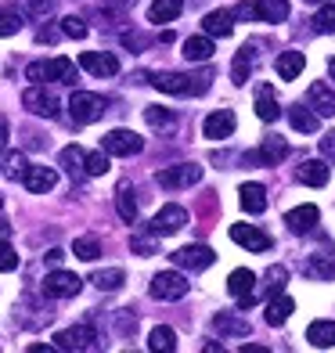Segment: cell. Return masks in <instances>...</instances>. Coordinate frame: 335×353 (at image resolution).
Here are the masks:
<instances>
[{
    "instance_id": "cell-55",
    "label": "cell",
    "mask_w": 335,
    "mask_h": 353,
    "mask_svg": "<svg viewBox=\"0 0 335 353\" xmlns=\"http://www.w3.org/2000/svg\"><path fill=\"white\" fill-rule=\"evenodd\" d=\"M61 256H65L61 249H51V252H47V263H61Z\"/></svg>"
},
{
    "instance_id": "cell-59",
    "label": "cell",
    "mask_w": 335,
    "mask_h": 353,
    "mask_svg": "<svg viewBox=\"0 0 335 353\" xmlns=\"http://www.w3.org/2000/svg\"><path fill=\"white\" fill-rule=\"evenodd\" d=\"M0 205H4V199H0Z\"/></svg>"
},
{
    "instance_id": "cell-47",
    "label": "cell",
    "mask_w": 335,
    "mask_h": 353,
    "mask_svg": "<svg viewBox=\"0 0 335 353\" xmlns=\"http://www.w3.org/2000/svg\"><path fill=\"white\" fill-rule=\"evenodd\" d=\"M14 267H19V252H14L8 242H0V270L8 274V270H14Z\"/></svg>"
},
{
    "instance_id": "cell-4",
    "label": "cell",
    "mask_w": 335,
    "mask_h": 353,
    "mask_svg": "<svg viewBox=\"0 0 335 353\" xmlns=\"http://www.w3.org/2000/svg\"><path fill=\"white\" fill-rule=\"evenodd\" d=\"M54 346L58 350H76V353H87V350H98V332H94L90 325H72L65 332L54 335Z\"/></svg>"
},
{
    "instance_id": "cell-51",
    "label": "cell",
    "mask_w": 335,
    "mask_h": 353,
    "mask_svg": "<svg viewBox=\"0 0 335 353\" xmlns=\"http://www.w3.org/2000/svg\"><path fill=\"white\" fill-rule=\"evenodd\" d=\"M134 4H137V0H105V8H108V11H116V14L126 11V8H134Z\"/></svg>"
},
{
    "instance_id": "cell-28",
    "label": "cell",
    "mask_w": 335,
    "mask_h": 353,
    "mask_svg": "<svg viewBox=\"0 0 335 353\" xmlns=\"http://www.w3.org/2000/svg\"><path fill=\"white\" fill-rule=\"evenodd\" d=\"M181 11H184V4H181V0H155V4L148 8V22H155V26L173 22Z\"/></svg>"
},
{
    "instance_id": "cell-43",
    "label": "cell",
    "mask_w": 335,
    "mask_h": 353,
    "mask_svg": "<svg viewBox=\"0 0 335 353\" xmlns=\"http://www.w3.org/2000/svg\"><path fill=\"white\" fill-rule=\"evenodd\" d=\"M61 33L72 37V40H83L87 37V22L79 19V14H65V19H61Z\"/></svg>"
},
{
    "instance_id": "cell-57",
    "label": "cell",
    "mask_w": 335,
    "mask_h": 353,
    "mask_svg": "<svg viewBox=\"0 0 335 353\" xmlns=\"http://www.w3.org/2000/svg\"><path fill=\"white\" fill-rule=\"evenodd\" d=\"M328 69H332V76H335V58H332V61H328Z\"/></svg>"
},
{
    "instance_id": "cell-37",
    "label": "cell",
    "mask_w": 335,
    "mask_h": 353,
    "mask_svg": "<svg viewBox=\"0 0 335 353\" xmlns=\"http://www.w3.org/2000/svg\"><path fill=\"white\" fill-rule=\"evenodd\" d=\"M72 256H79V260H98V256H101V242H98V238H94V234H83V238H76V242H72Z\"/></svg>"
},
{
    "instance_id": "cell-25",
    "label": "cell",
    "mask_w": 335,
    "mask_h": 353,
    "mask_svg": "<svg viewBox=\"0 0 335 353\" xmlns=\"http://www.w3.org/2000/svg\"><path fill=\"white\" fill-rule=\"evenodd\" d=\"M307 343L317 346V350L335 346V321H314V325L307 328Z\"/></svg>"
},
{
    "instance_id": "cell-10",
    "label": "cell",
    "mask_w": 335,
    "mask_h": 353,
    "mask_svg": "<svg viewBox=\"0 0 335 353\" xmlns=\"http://www.w3.org/2000/svg\"><path fill=\"white\" fill-rule=\"evenodd\" d=\"M195 76H184V72H155L152 76V87L163 90V94H202V83H191Z\"/></svg>"
},
{
    "instance_id": "cell-23",
    "label": "cell",
    "mask_w": 335,
    "mask_h": 353,
    "mask_svg": "<svg viewBox=\"0 0 335 353\" xmlns=\"http://www.w3.org/2000/svg\"><path fill=\"white\" fill-rule=\"evenodd\" d=\"M242 210L245 213H252V216H260L263 210H267V191H263V184H242Z\"/></svg>"
},
{
    "instance_id": "cell-45",
    "label": "cell",
    "mask_w": 335,
    "mask_h": 353,
    "mask_svg": "<svg viewBox=\"0 0 335 353\" xmlns=\"http://www.w3.org/2000/svg\"><path fill=\"white\" fill-rule=\"evenodd\" d=\"M22 29V14L19 11H0V37H14Z\"/></svg>"
},
{
    "instance_id": "cell-14",
    "label": "cell",
    "mask_w": 335,
    "mask_h": 353,
    "mask_svg": "<svg viewBox=\"0 0 335 353\" xmlns=\"http://www.w3.org/2000/svg\"><path fill=\"white\" fill-rule=\"evenodd\" d=\"M307 108H314V116H335V90L325 79H314L307 87Z\"/></svg>"
},
{
    "instance_id": "cell-46",
    "label": "cell",
    "mask_w": 335,
    "mask_h": 353,
    "mask_svg": "<svg viewBox=\"0 0 335 353\" xmlns=\"http://www.w3.org/2000/svg\"><path fill=\"white\" fill-rule=\"evenodd\" d=\"M51 8H54V0H22V11L33 14V19H43Z\"/></svg>"
},
{
    "instance_id": "cell-21",
    "label": "cell",
    "mask_w": 335,
    "mask_h": 353,
    "mask_svg": "<svg viewBox=\"0 0 335 353\" xmlns=\"http://www.w3.org/2000/svg\"><path fill=\"white\" fill-rule=\"evenodd\" d=\"M292 310H296V303L289 299V296H270V303H267V325H274V328H281L285 321L292 317Z\"/></svg>"
},
{
    "instance_id": "cell-16",
    "label": "cell",
    "mask_w": 335,
    "mask_h": 353,
    "mask_svg": "<svg viewBox=\"0 0 335 353\" xmlns=\"http://www.w3.org/2000/svg\"><path fill=\"white\" fill-rule=\"evenodd\" d=\"M285 155H289V141H281V137H267V141L260 144V152H249V155H245V163H263V166H278Z\"/></svg>"
},
{
    "instance_id": "cell-20",
    "label": "cell",
    "mask_w": 335,
    "mask_h": 353,
    "mask_svg": "<svg viewBox=\"0 0 335 353\" xmlns=\"http://www.w3.org/2000/svg\"><path fill=\"white\" fill-rule=\"evenodd\" d=\"M317 216H321V213H317V205H296V210L285 213V223H289L296 234H307L317 223Z\"/></svg>"
},
{
    "instance_id": "cell-58",
    "label": "cell",
    "mask_w": 335,
    "mask_h": 353,
    "mask_svg": "<svg viewBox=\"0 0 335 353\" xmlns=\"http://www.w3.org/2000/svg\"><path fill=\"white\" fill-rule=\"evenodd\" d=\"M303 4H321V0H303Z\"/></svg>"
},
{
    "instance_id": "cell-15",
    "label": "cell",
    "mask_w": 335,
    "mask_h": 353,
    "mask_svg": "<svg viewBox=\"0 0 335 353\" xmlns=\"http://www.w3.org/2000/svg\"><path fill=\"white\" fill-rule=\"evenodd\" d=\"M79 65H83L90 76H98V79H108V76L119 72L116 54H105V51H83L79 54Z\"/></svg>"
},
{
    "instance_id": "cell-54",
    "label": "cell",
    "mask_w": 335,
    "mask_h": 353,
    "mask_svg": "<svg viewBox=\"0 0 335 353\" xmlns=\"http://www.w3.org/2000/svg\"><path fill=\"white\" fill-rule=\"evenodd\" d=\"M40 40L51 43V40H58V33H54V29H40Z\"/></svg>"
},
{
    "instance_id": "cell-26",
    "label": "cell",
    "mask_w": 335,
    "mask_h": 353,
    "mask_svg": "<svg viewBox=\"0 0 335 353\" xmlns=\"http://www.w3.org/2000/svg\"><path fill=\"white\" fill-rule=\"evenodd\" d=\"M278 98H274V87L270 83H263L260 90H256V116L263 119V123H274L278 119Z\"/></svg>"
},
{
    "instance_id": "cell-53",
    "label": "cell",
    "mask_w": 335,
    "mask_h": 353,
    "mask_svg": "<svg viewBox=\"0 0 335 353\" xmlns=\"http://www.w3.org/2000/svg\"><path fill=\"white\" fill-rule=\"evenodd\" d=\"M231 14H238V19H256V11H252V4H238Z\"/></svg>"
},
{
    "instance_id": "cell-38",
    "label": "cell",
    "mask_w": 335,
    "mask_h": 353,
    "mask_svg": "<svg viewBox=\"0 0 335 353\" xmlns=\"http://www.w3.org/2000/svg\"><path fill=\"white\" fill-rule=\"evenodd\" d=\"M307 274L310 278H335V256H310L307 260Z\"/></svg>"
},
{
    "instance_id": "cell-7",
    "label": "cell",
    "mask_w": 335,
    "mask_h": 353,
    "mask_svg": "<svg viewBox=\"0 0 335 353\" xmlns=\"http://www.w3.org/2000/svg\"><path fill=\"white\" fill-rule=\"evenodd\" d=\"M79 288H83V278H76L72 270H51L43 278V296L51 299H72Z\"/></svg>"
},
{
    "instance_id": "cell-29",
    "label": "cell",
    "mask_w": 335,
    "mask_h": 353,
    "mask_svg": "<svg viewBox=\"0 0 335 353\" xmlns=\"http://www.w3.org/2000/svg\"><path fill=\"white\" fill-rule=\"evenodd\" d=\"M184 58L187 61H210L213 58V37H187L184 40Z\"/></svg>"
},
{
    "instance_id": "cell-2",
    "label": "cell",
    "mask_w": 335,
    "mask_h": 353,
    "mask_svg": "<svg viewBox=\"0 0 335 353\" xmlns=\"http://www.w3.org/2000/svg\"><path fill=\"white\" fill-rule=\"evenodd\" d=\"M69 116H72L79 126L98 123V119L105 116V98H101V94H90V90H76L72 98H69Z\"/></svg>"
},
{
    "instance_id": "cell-48",
    "label": "cell",
    "mask_w": 335,
    "mask_h": 353,
    "mask_svg": "<svg viewBox=\"0 0 335 353\" xmlns=\"http://www.w3.org/2000/svg\"><path fill=\"white\" fill-rule=\"evenodd\" d=\"M134 252L137 256H152L155 252V234L152 238H134Z\"/></svg>"
},
{
    "instance_id": "cell-24",
    "label": "cell",
    "mask_w": 335,
    "mask_h": 353,
    "mask_svg": "<svg viewBox=\"0 0 335 353\" xmlns=\"http://www.w3.org/2000/svg\"><path fill=\"white\" fill-rule=\"evenodd\" d=\"M274 69L281 79H296L303 69H307V58H303V51H281L278 61H274Z\"/></svg>"
},
{
    "instance_id": "cell-56",
    "label": "cell",
    "mask_w": 335,
    "mask_h": 353,
    "mask_svg": "<svg viewBox=\"0 0 335 353\" xmlns=\"http://www.w3.org/2000/svg\"><path fill=\"white\" fill-rule=\"evenodd\" d=\"M0 234H8V223L4 220H0Z\"/></svg>"
},
{
    "instance_id": "cell-40",
    "label": "cell",
    "mask_w": 335,
    "mask_h": 353,
    "mask_svg": "<svg viewBox=\"0 0 335 353\" xmlns=\"http://www.w3.org/2000/svg\"><path fill=\"white\" fill-rule=\"evenodd\" d=\"M26 155L22 152H8V159H4V176H8V181H19V176L26 173Z\"/></svg>"
},
{
    "instance_id": "cell-41",
    "label": "cell",
    "mask_w": 335,
    "mask_h": 353,
    "mask_svg": "<svg viewBox=\"0 0 335 353\" xmlns=\"http://www.w3.org/2000/svg\"><path fill=\"white\" fill-rule=\"evenodd\" d=\"M83 166H87V176H101V173H108V152H87Z\"/></svg>"
},
{
    "instance_id": "cell-17",
    "label": "cell",
    "mask_w": 335,
    "mask_h": 353,
    "mask_svg": "<svg viewBox=\"0 0 335 353\" xmlns=\"http://www.w3.org/2000/svg\"><path fill=\"white\" fill-rule=\"evenodd\" d=\"M234 123H238L234 112L231 108H220V112H213V116L202 123V134L210 137V141H223V137L234 134Z\"/></svg>"
},
{
    "instance_id": "cell-32",
    "label": "cell",
    "mask_w": 335,
    "mask_h": 353,
    "mask_svg": "<svg viewBox=\"0 0 335 353\" xmlns=\"http://www.w3.org/2000/svg\"><path fill=\"white\" fill-rule=\"evenodd\" d=\"M148 350H163V353H173L177 350V332L173 328H166V325H159V328H152V335H148Z\"/></svg>"
},
{
    "instance_id": "cell-36",
    "label": "cell",
    "mask_w": 335,
    "mask_h": 353,
    "mask_svg": "<svg viewBox=\"0 0 335 353\" xmlns=\"http://www.w3.org/2000/svg\"><path fill=\"white\" fill-rule=\"evenodd\" d=\"M145 119H148L152 130H173V126H177V116H173L170 108H159V105L145 108Z\"/></svg>"
},
{
    "instance_id": "cell-18",
    "label": "cell",
    "mask_w": 335,
    "mask_h": 353,
    "mask_svg": "<svg viewBox=\"0 0 335 353\" xmlns=\"http://www.w3.org/2000/svg\"><path fill=\"white\" fill-rule=\"evenodd\" d=\"M22 184L33 191V195H47L54 184H58V173L51 170V166H26V173H22Z\"/></svg>"
},
{
    "instance_id": "cell-35",
    "label": "cell",
    "mask_w": 335,
    "mask_h": 353,
    "mask_svg": "<svg viewBox=\"0 0 335 353\" xmlns=\"http://www.w3.org/2000/svg\"><path fill=\"white\" fill-rule=\"evenodd\" d=\"M213 328H216V332H223V335H249V321H238L234 314L223 310V314H216V317H213Z\"/></svg>"
},
{
    "instance_id": "cell-27",
    "label": "cell",
    "mask_w": 335,
    "mask_h": 353,
    "mask_svg": "<svg viewBox=\"0 0 335 353\" xmlns=\"http://www.w3.org/2000/svg\"><path fill=\"white\" fill-rule=\"evenodd\" d=\"M252 65H256V54H252V47H242V51L234 54V65H231V79H234L238 87H245V83H249Z\"/></svg>"
},
{
    "instance_id": "cell-9",
    "label": "cell",
    "mask_w": 335,
    "mask_h": 353,
    "mask_svg": "<svg viewBox=\"0 0 335 353\" xmlns=\"http://www.w3.org/2000/svg\"><path fill=\"white\" fill-rule=\"evenodd\" d=\"M187 278L177 274V270H163V274L152 278V296L155 299H184L187 296Z\"/></svg>"
},
{
    "instance_id": "cell-8",
    "label": "cell",
    "mask_w": 335,
    "mask_h": 353,
    "mask_svg": "<svg viewBox=\"0 0 335 353\" xmlns=\"http://www.w3.org/2000/svg\"><path fill=\"white\" fill-rule=\"evenodd\" d=\"M22 105L33 112V116H43V119H54V116H58V108H61L54 94H51V90H43V83H33V87H29V90L22 94Z\"/></svg>"
},
{
    "instance_id": "cell-19",
    "label": "cell",
    "mask_w": 335,
    "mask_h": 353,
    "mask_svg": "<svg viewBox=\"0 0 335 353\" xmlns=\"http://www.w3.org/2000/svg\"><path fill=\"white\" fill-rule=\"evenodd\" d=\"M83 159H87V152L79 148V144H69V148H61L58 163L65 166V173L72 176V181H83V176H87V166H83Z\"/></svg>"
},
{
    "instance_id": "cell-49",
    "label": "cell",
    "mask_w": 335,
    "mask_h": 353,
    "mask_svg": "<svg viewBox=\"0 0 335 353\" xmlns=\"http://www.w3.org/2000/svg\"><path fill=\"white\" fill-rule=\"evenodd\" d=\"M123 47L141 51V47H148V37H141V33H123Z\"/></svg>"
},
{
    "instance_id": "cell-5",
    "label": "cell",
    "mask_w": 335,
    "mask_h": 353,
    "mask_svg": "<svg viewBox=\"0 0 335 353\" xmlns=\"http://www.w3.org/2000/svg\"><path fill=\"white\" fill-rule=\"evenodd\" d=\"M227 292L238 299V310H249L252 303H256V274L245 267H238L231 270V278H227Z\"/></svg>"
},
{
    "instance_id": "cell-22",
    "label": "cell",
    "mask_w": 335,
    "mask_h": 353,
    "mask_svg": "<svg viewBox=\"0 0 335 353\" xmlns=\"http://www.w3.org/2000/svg\"><path fill=\"white\" fill-rule=\"evenodd\" d=\"M260 22H285L289 19V0H256L252 4Z\"/></svg>"
},
{
    "instance_id": "cell-44",
    "label": "cell",
    "mask_w": 335,
    "mask_h": 353,
    "mask_svg": "<svg viewBox=\"0 0 335 353\" xmlns=\"http://www.w3.org/2000/svg\"><path fill=\"white\" fill-rule=\"evenodd\" d=\"M285 281H289V270H285V267H270L267 270V296H278L285 288Z\"/></svg>"
},
{
    "instance_id": "cell-1",
    "label": "cell",
    "mask_w": 335,
    "mask_h": 353,
    "mask_svg": "<svg viewBox=\"0 0 335 353\" xmlns=\"http://www.w3.org/2000/svg\"><path fill=\"white\" fill-rule=\"evenodd\" d=\"M26 76L33 79V83H47V79H54V83H76V65H72L69 58L33 61V65L26 69Z\"/></svg>"
},
{
    "instance_id": "cell-52",
    "label": "cell",
    "mask_w": 335,
    "mask_h": 353,
    "mask_svg": "<svg viewBox=\"0 0 335 353\" xmlns=\"http://www.w3.org/2000/svg\"><path fill=\"white\" fill-rule=\"evenodd\" d=\"M8 134H11L8 116H0V152H8Z\"/></svg>"
},
{
    "instance_id": "cell-3",
    "label": "cell",
    "mask_w": 335,
    "mask_h": 353,
    "mask_svg": "<svg viewBox=\"0 0 335 353\" xmlns=\"http://www.w3.org/2000/svg\"><path fill=\"white\" fill-rule=\"evenodd\" d=\"M199 181H202V166H195V163H177V166H166L155 173V184L166 191H181V188H191Z\"/></svg>"
},
{
    "instance_id": "cell-33",
    "label": "cell",
    "mask_w": 335,
    "mask_h": 353,
    "mask_svg": "<svg viewBox=\"0 0 335 353\" xmlns=\"http://www.w3.org/2000/svg\"><path fill=\"white\" fill-rule=\"evenodd\" d=\"M116 210H119V216H123L126 223H137V202H134L130 184H119V191H116Z\"/></svg>"
},
{
    "instance_id": "cell-12",
    "label": "cell",
    "mask_w": 335,
    "mask_h": 353,
    "mask_svg": "<svg viewBox=\"0 0 335 353\" xmlns=\"http://www.w3.org/2000/svg\"><path fill=\"white\" fill-rule=\"evenodd\" d=\"M141 148H145V141H141L134 130H112L101 141V152H108V155H137Z\"/></svg>"
},
{
    "instance_id": "cell-39",
    "label": "cell",
    "mask_w": 335,
    "mask_h": 353,
    "mask_svg": "<svg viewBox=\"0 0 335 353\" xmlns=\"http://www.w3.org/2000/svg\"><path fill=\"white\" fill-rule=\"evenodd\" d=\"M123 278H126V274H123V270H119V267H112V270H98V274H94L90 281H94V285H98V288H101V292H116V288L123 285Z\"/></svg>"
},
{
    "instance_id": "cell-30",
    "label": "cell",
    "mask_w": 335,
    "mask_h": 353,
    "mask_svg": "<svg viewBox=\"0 0 335 353\" xmlns=\"http://www.w3.org/2000/svg\"><path fill=\"white\" fill-rule=\"evenodd\" d=\"M299 181L310 184V188H325L328 184V166L321 163V159H310V163L299 166Z\"/></svg>"
},
{
    "instance_id": "cell-13",
    "label": "cell",
    "mask_w": 335,
    "mask_h": 353,
    "mask_svg": "<svg viewBox=\"0 0 335 353\" xmlns=\"http://www.w3.org/2000/svg\"><path fill=\"white\" fill-rule=\"evenodd\" d=\"M213 260H216V252L210 245H184L173 252V263L184 270H205V267H213Z\"/></svg>"
},
{
    "instance_id": "cell-50",
    "label": "cell",
    "mask_w": 335,
    "mask_h": 353,
    "mask_svg": "<svg viewBox=\"0 0 335 353\" xmlns=\"http://www.w3.org/2000/svg\"><path fill=\"white\" fill-rule=\"evenodd\" d=\"M321 152H325L328 159H335V130H328V134L321 137Z\"/></svg>"
},
{
    "instance_id": "cell-6",
    "label": "cell",
    "mask_w": 335,
    "mask_h": 353,
    "mask_svg": "<svg viewBox=\"0 0 335 353\" xmlns=\"http://www.w3.org/2000/svg\"><path fill=\"white\" fill-rule=\"evenodd\" d=\"M187 223V210L184 205H163L155 216H152V223H148V234H155V238H166V234H177L181 228Z\"/></svg>"
},
{
    "instance_id": "cell-11",
    "label": "cell",
    "mask_w": 335,
    "mask_h": 353,
    "mask_svg": "<svg viewBox=\"0 0 335 353\" xmlns=\"http://www.w3.org/2000/svg\"><path fill=\"white\" fill-rule=\"evenodd\" d=\"M231 242L249 249V252H267L270 249V234L260 231V228H252V223H234V228H231Z\"/></svg>"
},
{
    "instance_id": "cell-42",
    "label": "cell",
    "mask_w": 335,
    "mask_h": 353,
    "mask_svg": "<svg viewBox=\"0 0 335 353\" xmlns=\"http://www.w3.org/2000/svg\"><path fill=\"white\" fill-rule=\"evenodd\" d=\"M314 29L317 33H335V4H325L314 14Z\"/></svg>"
},
{
    "instance_id": "cell-31",
    "label": "cell",
    "mask_w": 335,
    "mask_h": 353,
    "mask_svg": "<svg viewBox=\"0 0 335 353\" xmlns=\"http://www.w3.org/2000/svg\"><path fill=\"white\" fill-rule=\"evenodd\" d=\"M202 29H205V37H231V11H210L205 14V22H202Z\"/></svg>"
},
{
    "instance_id": "cell-34",
    "label": "cell",
    "mask_w": 335,
    "mask_h": 353,
    "mask_svg": "<svg viewBox=\"0 0 335 353\" xmlns=\"http://www.w3.org/2000/svg\"><path fill=\"white\" fill-rule=\"evenodd\" d=\"M289 119H292V130H299V134H314L317 130V116L310 108H303V105L289 108Z\"/></svg>"
}]
</instances>
